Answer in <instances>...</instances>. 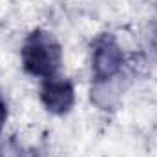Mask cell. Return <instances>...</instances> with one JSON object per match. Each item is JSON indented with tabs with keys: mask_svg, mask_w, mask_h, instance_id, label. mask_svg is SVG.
Returning <instances> with one entry per match:
<instances>
[{
	"mask_svg": "<svg viewBox=\"0 0 157 157\" xmlns=\"http://www.w3.org/2000/svg\"><path fill=\"white\" fill-rule=\"evenodd\" d=\"M6 117H7V110H6V102L2 101V97H0V128H2V124L6 122Z\"/></svg>",
	"mask_w": 157,
	"mask_h": 157,
	"instance_id": "cell-4",
	"label": "cell"
},
{
	"mask_svg": "<svg viewBox=\"0 0 157 157\" xmlns=\"http://www.w3.org/2000/svg\"><path fill=\"white\" fill-rule=\"evenodd\" d=\"M62 62V51L59 42L49 33L33 31L22 46V64L29 75L51 77Z\"/></svg>",
	"mask_w": 157,
	"mask_h": 157,
	"instance_id": "cell-1",
	"label": "cell"
},
{
	"mask_svg": "<svg viewBox=\"0 0 157 157\" xmlns=\"http://www.w3.org/2000/svg\"><path fill=\"white\" fill-rule=\"evenodd\" d=\"M122 66V51L117 46V42L102 35L95 40L93 44V55H91V68H93V77L95 80H108L113 75H117V71Z\"/></svg>",
	"mask_w": 157,
	"mask_h": 157,
	"instance_id": "cell-2",
	"label": "cell"
},
{
	"mask_svg": "<svg viewBox=\"0 0 157 157\" xmlns=\"http://www.w3.org/2000/svg\"><path fill=\"white\" fill-rule=\"evenodd\" d=\"M40 99L42 104L57 115H62L66 112H70V108L75 102V91L70 80L60 77H51L44 78L42 88H40Z\"/></svg>",
	"mask_w": 157,
	"mask_h": 157,
	"instance_id": "cell-3",
	"label": "cell"
}]
</instances>
